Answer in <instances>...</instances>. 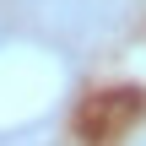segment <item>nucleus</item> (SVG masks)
Instances as JSON below:
<instances>
[{
  "label": "nucleus",
  "mask_w": 146,
  "mask_h": 146,
  "mask_svg": "<svg viewBox=\"0 0 146 146\" xmlns=\"http://www.w3.org/2000/svg\"><path fill=\"white\" fill-rule=\"evenodd\" d=\"M141 146H146V141H141Z\"/></svg>",
  "instance_id": "nucleus-1"
}]
</instances>
